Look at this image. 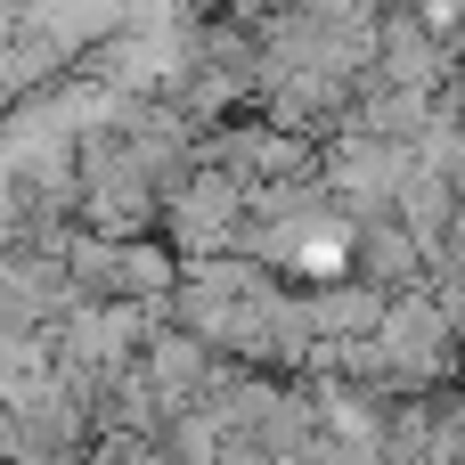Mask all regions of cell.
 Listing matches in <instances>:
<instances>
[{
	"mask_svg": "<svg viewBox=\"0 0 465 465\" xmlns=\"http://www.w3.org/2000/svg\"><path fill=\"white\" fill-rule=\"evenodd\" d=\"M302 311H311V335H368L376 311H384V286L343 270V278H302Z\"/></svg>",
	"mask_w": 465,
	"mask_h": 465,
	"instance_id": "277c9868",
	"label": "cell"
},
{
	"mask_svg": "<svg viewBox=\"0 0 465 465\" xmlns=\"http://www.w3.org/2000/svg\"><path fill=\"white\" fill-rule=\"evenodd\" d=\"M343 253H351V270H360V278H376L384 294H401V286H425V253H417V237H409L392 213H376V221H351V229H343Z\"/></svg>",
	"mask_w": 465,
	"mask_h": 465,
	"instance_id": "3957f363",
	"label": "cell"
},
{
	"mask_svg": "<svg viewBox=\"0 0 465 465\" xmlns=\"http://www.w3.org/2000/svg\"><path fill=\"white\" fill-rule=\"evenodd\" d=\"M237 221H245V180L221 172V163H188V180L163 188L155 237L172 253H229L237 245Z\"/></svg>",
	"mask_w": 465,
	"mask_h": 465,
	"instance_id": "6da1fadb",
	"label": "cell"
},
{
	"mask_svg": "<svg viewBox=\"0 0 465 465\" xmlns=\"http://www.w3.org/2000/svg\"><path fill=\"white\" fill-rule=\"evenodd\" d=\"M0 465H8V458H0Z\"/></svg>",
	"mask_w": 465,
	"mask_h": 465,
	"instance_id": "8992f818",
	"label": "cell"
},
{
	"mask_svg": "<svg viewBox=\"0 0 465 465\" xmlns=\"http://www.w3.org/2000/svg\"><path fill=\"white\" fill-rule=\"evenodd\" d=\"M213 343L204 335H188V327H172V319H147V335H139V368H147V384L180 409V401H196L204 392V376H213Z\"/></svg>",
	"mask_w": 465,
	"mask_h": 465,
	"instance_id": "7a4b0ae2",
	"label": "cell"
},
{
	"mask_svg": "<svg viewBox=\"0 0 465 465\" xmlns=\"http://www.w3.org/2000/svg\"><path fill=\"white\" fill-rule=\"evenodd\" d=\"M8 33H16V8H0V49H8Z\"/></svg>",
	"mask_w": 465,
	"mask_h": 465,
	"instance_id": "5b68a950",
	"label": "cell"
}]
</instances>
